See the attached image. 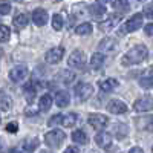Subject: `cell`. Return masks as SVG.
<instances>
[{"instance_id": "obj_1", "label": "cell", "mask_w": 153, "mask_h": 153, "mask_svg": "<svg viewBox=\"0 0 153 153\" xmlns=\"http://www.w3.org/2000/svg\"><path fill=\"white\" fill-rule=\"evenodd\" d=\"M149 55V49L144 46V45H136L133 46L132 49L127 51V54L121 58V65L123 66H133V65H138L147 58Z\"/></svg>"}, {"instance_id": "obj_2", "label": "cell", "mask_w": 153, "mask_h": 153, "mask_svg": "<svg viewBox=\"0 0 153 153\" xmlns=\"http://www.w3.org/2000/svg\"><path fill=\"white\" fill-rule=\"evenodd\" d=\"M65 139H66L65 132H61L58 129H54V130H51L45 135V143L51 149H58L63 143H65Z\"/></svg>"}, {"instance_id": "obj_3", "label": "cell", "mask_w": 153, "mask_h": 153, "mask_svg": "<svg viewBox=\"0 0 153 153\" xmlns=\"http://www.w3.org/2000/svg\"><path fill=\"white\" fill-rule=\"evenodd\" d=\"M86 61H87V58L83 51H74L68 58V65L74 69H83L86 66Z\"/></svg>"}, {"instance_id": "obj_4", "label": "cell", "mask_w": 153, "mask_h": 153, "mask_svg": "<svg viewBox=\"0 0 153 153\" xmlns=\"http://www.w3.org/2000/svg\"><path fill=\"white\" fill-rule=\"evenodd\" d=\"M28 75H29V71H28V68L25 65H19V66L12 68L9 71V78H11V81H14V83L25 81L28 78Z\"/></svg>"}, {"instance_id": "obj_5", "label": "cell", "mask_w": 153, "mask_h": 153, "mask_svg": "<svg viewBox=\"0 0 153 153\" xmlns=\"http://www.w3.org/2000/svg\"><path fill=\"white\" fill-rule=\"evenodd\" d=\"M143 20H144V16H143V14H135V16H132L129 20L126 22L121 34H124V32H133V31L139 29V28L143 26Z\"/></svg>"}, {"instance_id": "obj_6", "label": "cell", "mask_w": 153, "mask_h": 153, "mask_svg": "<svg viewBox=\"0 0 153 153\" xmlns=\"http://www.w3.org/2000/svg\"><path fill=\"white\" fill-rule=\"evenodd\" d=\"M94 94V87L87 83H80L75 87V97L78 101H87Z\"/></svg>"}, {"instance_id": "obj_7", "label": "cell", "mask_w": 153, "mask_h": 153, "mask_svg": "<svg viewBox=\"0 0 153 153\" xmlns=\"http://www.w3.org/2000/svg\"><path fill=\"white\" fill-rule=\"evenodd\" d=\"M133 109L136 112H152L153 110V98L150 97H143L135 101Z\"/></svg>"}, {"instance_id": "obj_8", "label": "cell", "mask_w": 153, "mask_h": 153, "mask_svg": "<svg viewBox=\"0 0 153 153\" xmlns=\"http://www.w3.org/2000/svg\"><path fill=\"white\" fill-rule=\"evenodd\" d=\"M107 117L106 115H101V113H92L91 117H89V120H87V123L91 124L94 129H103V127L107 124Z\"/></svg>"}, {"instance_id": "obj_9", "label": "cell", "mask_w": 153, "mask_h": 153, "mask_svg": "<svg viewBox=\"0 0 153 153\" xmlns=\"http://www.w3.org/2000/svg\"><path fill=\"white\" fill-rule=\"evenodd\" d=\"M63 54H65V49L63 48H54V49H49L46 52V61L51 63V65H57V63L61 61Z\"/></svg>"}, {"instance_id": "obj_10", "label": "cell", "mask_w": 153, "mask_h": 153, "mask_svg": "<svg viewBox=\"0 0 153 153\" xmlns=\"http://www.w3.org/2000/svg\"><path fill=\"white\" fill-rule=\"evenodd\" d=\"M112 135L110 133H107V132H98L97 135H95V143H97V146L98 147H101V149H109L110 146H112Z\"/></svg>"}, {"instance_id": "obj_11", "label": "cell", "mask_w": 153, "mask_h": 153, "mask_svg": "<svg viewBox=\"0 0 153 153\" xmlns=\"http://www.w3.org/2000/svg\"><path fill=\"white\" fill-rule=\"evenodd\" d=\"M121 22V16H110L109 19H106V20H103L100 23V29L101 31H112V29H115V26Z\"/></svg>"}, {"instance_id": "obj_12", "label": "cell", "mask_w": 153, "mask_h": 153, "mask_svg": "<svg viewBox=\"0 0 153 153\" xmlns=\"http://www.w3.org/2000/svg\"><path fill=\"white\" fill-rule=\"evenodd\" d=\"M32 22L37 25V26H45L48 23V12L42 8H37L32 12Z\"/></svg>"}, {"instance_id": "obj_13", "label": "cell", "mask_w": 153, "mask_h": 153, "mask_svg": "<svg viewBox=\"0 0 153 153\" xmlns=\"http://www.w3.org/2000/svg\"><path fill=\"white\" fill-rule=\"evenodd\" d=\"M107 110H109L110 113L120 115V113H126V112H127V106L123 103L121 100H112L110 103L107 104Z\"/></svg>"}, {"instance_id": "obj_14", "label": "cell", "mask_w": 153, "mask_h": 153, "mask_svg": "<svg viewBox=\"0 0 153 153\" xmlns=\"http://www.w3.org/2000/svg\"><path fill=\"white\" fill-rule=\"evenodd\" d=\"M115 48H117V42H115L113 38H110V37L103 38V40L98 43V49H100V51H103V54H109V52H112Z\"/></svg>"}, {"instance_id": "obj_15", "label": "cell", "mask_w": 153, "mask_h": 153, "mask_svg": "<svg viewBox=\"0 0 153 153\" xmlns=\"http://www.w3.org/2000/svg\"><path fill=\"white\" fill-rule=\"evenodd\" d=\"M71 103V95L68 91H58L55 94V104L58 107H66Z\"/></svg>"}, {"instance_id": "obj_16", "label": "cell", "mask_w": 153, "mask_h": 153, "mask_svg": "<svg viewBox=\"0 0 153 153\" xmlns=\"http://www.w3.org/2000/svg\"><path fill=\"white\" fill-rule=\"evenodd\" d=\"M89 14H92L95 20H101V17L106 16V8L103 5H91L89 6Z\"/></svg>"}, {"instance_id": "obj_17", "label": "cell", "mask_w": 153, "mask_h": 153, "mask_svg": "<svg viewBox=\"0 0 153 153\" xmlns=\"http://www.w3.org/2000/svg\"><path fill=\"white\" fill-rule=\"evenodd\" d=\"M117 86H118V80H115V78H106L103 81H100V87L104 92H112Z\"/></svg>"}, {"instance_id": "obj_18", "label": "cell", "mask_w": 153, "mask_h": 153, "mask_svg": "<svg viewBox=\"0 0 153 153\" xmlns=\"http://www.w3.org/2000/svg\"><path fill=\"white\" fill-rule=\"evenodd\" d=\"M51 106H52V97L49 94L43 95L40 98V101H38V110H42V112H48L51 109Z\"/></svg>"}, {"instance_id": "obj_19", "label": "cell", "mask_w": 153, "mask_h": 153, "mask_svg": "<svg viewBox=\"0 0 153 153\" xmlns=\"http://www.w3.org/2000/svg\"><path fill=\"white\" fill-rule=\"evenodd\" d=\"M72 12H74V16H75V17H78V19H81V17H87V14H89V8L86 6V3H78V5H74Z\"/></svg>"}, {"instance_id": "obj_20", "label": "cell", "mask_w": 153, "mask_h": 153, "mask_svg": "<svg viewBox=\"0 0 153 153\" xmlns=\"http://www.w3.org/2000/svg\"><path fill=\"white\" fill-rule=\"evenodd\" d=\"M78 121V117L75 113H68V115H61V126L65 127H74Z\"/></svg>"}, {"instance_id": "obj_21", "label": "cell", "mask_w": 153, "mask_h": 153, "mask_svg": "<svg viewBox=\"0 0 153 153\" xmlns=\"http://www.w3.org/2000/svg\"><path fill=\"white\" fill-rule=\"evenodd\" d=\"M38 146H40V139L38 138H31V139H25L23 141V150L25 152H34Z\"/></svg>"}, {"instance_id": "obj_22", "label": "cell", "mask_w": 153, "mask_h": 153, "mask_svg": "<svg viewBox=\"0 0 153 153\" xmlns=\"http://www.w3.org/2000/svg\"><path fill=\"white\" fill-rule=\"evenodd\" d=\"M104 60H106L104 54L97 52V54H94V55L91 57V66H92L94 69H100L101 66L104 65Z\"/></svg>"}, {"instance_id": "obj_23", "label": "cell", "mask_w": 153, "mask_h": 153, "mask_svg": "<svg viewBox=\"0 0 153 153\" xmlns=\"http://www.w3.org/2000/svg\"><path fill=\"white\" fill-rule=\"evenodd\" d=\"M23 95H25V98H26V101L29 104L34 101V98H35V87H34L32 83H29V84H26L23 87Z\"/></svg>"}, {"instance_id": "obj_24", "label": "cell", "mask_w": 153, "mask_h": 153, "mask_svg": "<svg viewBox=\"0 0 153 153\" xmlns=\"http://www.w3.org/2000/svg\"><path fill=\"white\" fill-rule=\"evenodd\" d=\"M12 23H14L16 28H25L26 25L29 23V17L26 14H19L14 17V20H12Z\"/></svg>"}, {"instance_id": "obj_25", "label": "cell", "mask_w": 153, "mask_h": 153, "mask_svg": "<svg viewBox=\"0 0 153 153\" xmlns=\"http://www.w3.org/2000/svg\"><path fill=\"white\" fill-rule=\"evenodd\" d=\"M139 84L146 89L152 87L153 86V72H147L146 75H143L141 78H139Z\"/></svg>"}, {"instance_id": "obj_26", "label": "cell", "mask_w": 153, "mask_h": 153, "mask_svg": "<svg viewBox=\"0 0 153 153\" xmlns=\"http://www.w3.org/2000/svg\"><path fill=\"white\" fill-rule=\"evenodd\" d=\"M75 32L78 35H89L92 32V25L91 23H81L75 28Z\"/></svg>"}, {"instance_id": "obj_27", "label": "cell", "mask_w": 153, "mask_h": 153, "mask_svg": "<svg viewBox=\"0 0 153 153\" xmlns=\"http://www.w3.org/2000/svg\"><path fill=\"white\" fill-rule=\"evenodd\" d=\"M72 141L74 143H78V144H86L87 143V136L83 130H75L72 133Z\"/></svg>"}, {"instance_id": "obj_28", "label": "cell", "mask_w": 153, "mask_h": 153, "mask_svg": "<svg viewBox=\"0 0 153 153\" xmlns=\"http://www.w3.org/2000/svg\"><path fill=\"white\" fill-rule=\"evenodd\" d=\"M12 104V100L6 94H0V109L2 110H9Z\"/></svg>"}, {"instance_id": "obj_29", "label": "cell", "mask_w": 153, "mask_h": 153, "mask_svg": "<svg viewBox=\"0 0 153 153\" xmlns=\"http://www.w3.org/2000/svg\"><path fill=\"white\" fill-rule=\"evenodd\" d=\"M9 37H11V29L6 25H0V42L2 43L9 42Z\"/></svg>"}, {"instance_id": "obj_30", "label": "cell", "mask_w": 153, "mask_h": 153, "mask_svg": "<svg viewBox=\"0 0 153 153\" xmlns=\"http://www.w3.org/2000/svg\"><path fill=\"white\" fill-rule=\"evenodd\" d=\"M52 28H54V31H61L63 29V17L60 14H55L52 17Z\"/></svg>"}, {"instance_id": "obj_31", "label": "cell", "mask_w": 153, "mask_h": 153, "mask_svg": "<svg viewBox=\"0 0 153 153\" xmlns=\"http://www.w3.org/2000/svg\"><path fill=\"white\" fill-rule=\"evenodd\" d=\"M61 81L63 83H66V84H69V83H72L74 80H75V74L74 72H71V71H63L61 72Z\"/></svg>"}, {"instance_id": "obj_32", "label": "cell", "mask_w": 153, "mask_h": 153, "mask_svg": "<svg viewBox=\"0 0 153 153\" xmlns=\"http://www.w3.org/2000/svg\"><path fill=\"white\" fill-rule=\"evenodd\" d=\"M112 6L115 9H120V11H127L129 9V2L127 0H115Z\"/></svg>"}, {"instance_id": "obj_33", "label": "cell", "mask_w": 153, "mask_h": 153, "mask_svg": "<svg viewBox=\"0 0 153 153\" xmlns=\"http://www.w3.org/2000/svg\"><path fill=\"white\" fill-rule=\"evenodd\" d=\"M143 16L147 17V19H153V2L144 5V9H143Z\"/></svg>"}, {"instance_id": "obj_34", "label": "cell", "mask_w": 153, "mask_h": 153, "mask_svg": "<svg viewBox=\"0 0 153 153\" xmlns=\"http://www.w3.org/2000/svg\"><path fill=\"white\" fill-rule=\"evenodd\" d=\"M9 12H11V5L8 2H5V0H0V14L6 16Z\"/></svg>"}, {"instance_id": "obj_35", "label": "cell", "mask_w": 153, "mask_h": 153, "mask_svg": "<svg viewBox=\"0 0 153 153\" xmlns=\"http://www.w3.org/2000/svg\"><path fill=\"white\" fill-rule=\"evenodd\" d=\"M5 129H6V132H9V133H17L19 124H17V123H8V126L5 127Z\"/></svg>"}, {"instance_id": "obj_36", "label": "cell", "mask_w": 153, "mask_h": 153, "mask_svg": "<svg viewBox=\"0 0 153 153\" xmlns=\"http://www.w3.org/2000/svg\"><path fill=\"white\" fill-rule=\"evenodd\" d=\"M51 127L52 126H57V124H61V115H55V117H52L49 120V123H48Z\"/></svg>"}, {"instance_id": "obj_37", "label": "cell", "mask_w": 153, "mask_h": 153, "mask_svg": "<svg viewBox=\"0 0 153 153\" xmlns=\"http://www.w3.org/2000/svg\"><path fill=\"white\" fill-rule=\"evenodd\" d=\"M65 153H80V150H78V147H75V146H69V147H66Z\"/></svg>"}, {"instance_id": "obj_38", "label": "cell", "mask_w": 153, "mask_h": 153, "mask_svg": "<svg viewBox=\"0 0 153 153\" xmlns=\"http://www.w3.org/2000/svg\"><path fill=\"white\" fill-rule=\"evenodd\" d=\"M146 34L147 35H153V23H150V25H147V26H146Z\"/></svg>"}, {"instance_id": "obj_39", "label": "cell", "mask_w": 153, "mask_h": 153, "mask_svg": "<svg viewBox=\"0 0 153 153\" xmlns=\"http://www.w3.org/2000/svg\"><path fill=\"white\" fill-rule=\"evenodd\" d=\"M129 153H144V150H143L141 147H132V149L129 150Z\"/></svg>"}, {"instance_id": "obj_40", "label": "cell", "mask_w": 153, "mask_h": 153, "mask_svg": "<svg viewBox=\"0 0 153 153\" xmlns=\"http://www.w3.org/2000/svg\"><path fill=\"white\" fill-rule=\"evenodd\" d=\"M97 2H98L100 5H104V3H109L110 0H97Z\"/></svg>"}, {"instance_id": "obj_41", "label": "cell", "mask_w": 153, "mask_h": 153, "mask_svg": "<svg viewBox=\"0 0 153 153\" xmlns=\"http://www.w3.org/2000/svg\"><path fill=\"white\" fill-rule=\"evenodd\" d=\"M9 153H22V152H19V150H16V149H12Z\"/></svg>"}, {"instance_id": "obj_42", "label": "cell", "mask_w": 153, "mask_h": 153, "mask_svg": "<svg viewBox=\"0 0 153 153\" xmlns=\"http://www.w3.org/2000/svg\"><path fill=\"white\" fill-rule=\"evenodd\" d=\"M149 130H152V132H153V123H152V124L149 126Z\"/></svg>"}, {"instance_id": "obj_43", "label": "cell", "mask_w": 153, "mask_h": 153, "mask_svg": "<svg viewBox=\"0 0 153 153\" xmlns=\"http://www.w3.org/2000/svg\"><path fill=\"white\" fill-rule=\"evenodd\" d=\"M40 153H52V152H48V150H42Z\"/></svg>"}, {"instance_id": "obj_44", "label": "cell", "mask_w": 153, "mask_h": 153, "mask_svg": "<svg viewBox=\"0 0 153 153\" xmlns=\"http://www.w3.org/2000/svg\"><path fill=\"white\" fill-rule=\"evenodd\" d=\"M0 150H2V139H0Z\"/></svg>"}, {"instance_id": "obj_45", "label": "cell", "mask_w": 153, "mask_h": 153, "mask_svg": "<svg viewBox=\"0 0 153 153\" xmlns=\"http://www.w3.org/2000/svg\"><path fill=\"white\" fill-rule=\"evenodd\" d=\"M138 2H143V0H138Z\"/></svg>"}, {"instance_id": "obj_46", "label": "cell", "mask_w": 153, "mask_h": 153, "mask_svg": "<svg viewBox=\"0 0 153 153\" xmlns=\"http://www.w3.org/2000/svg\"><path fill=\"white\" fill-rule=\"evenodd\" d=\"M55 2H60V0H55Z\"/></svg>"}, {"instance_id": "obj_47", "label": "cell", "mask_w": 153, "mask_h": 153, "mask_svg": "<svg viewBox=\"0 0 153 153\" xmlns=\"http://www.w3.org/2000/svg\"><path fill=\"white\" fill-rule=\"evenodd\" d=\"M152 152H153V149H152Z\"/></svg>"}]
</instances>
